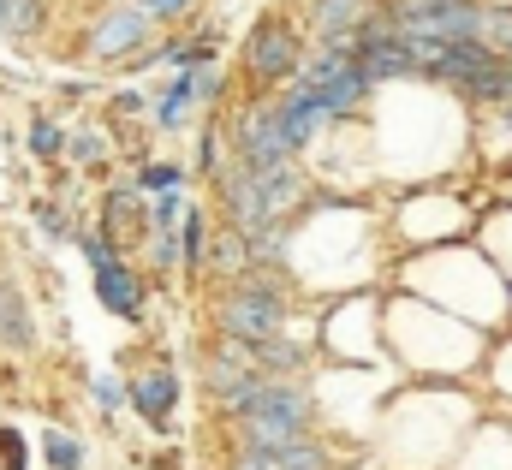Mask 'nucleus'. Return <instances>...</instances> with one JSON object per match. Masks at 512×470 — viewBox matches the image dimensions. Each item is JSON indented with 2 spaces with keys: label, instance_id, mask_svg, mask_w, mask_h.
<instances>
[{
  "label": "nucleus",
  "instance_id": "obj_18",
  "mask_svg": "<svg viewBox=\"0 0 512 470\" xmlns=\"http://www.w3.org/2000/svg\"><path fill=\"white\" fill-rule=\"evenodd\" d=\"M30 465V447H24V435L12 429V423H0V470H24Z\"/></svg>",
  "mask_w": 512,
  "mask_h": 470
},
{
  "label": "nucleus",
  "instance_id": "obj_15",
  "mask_svg": "<svg viewBox=\"0 0 512 470\" xmlns=\"http://www.w3.org/2000/svg\"><path fill=\"white\" fill-rule=\"evenodd\" d=\"M203 238H209L203 215H197V209H185V227H179V250H185V268H191V274H203Z\"/></svg>",
  "mask_w": 512,
  "mask_h": 470
},
{
  "label": "nucleus",
  "instance_id": "obj_3",
  "mask_svg": "<svg viewBox=\"0 0 512 470\" xmlns=\"http://www.w3.org/2000/svg\"><path fill=\"white\" fill-rule=\"evenodd\" d=\"M280 328H286V304L274 286H239L221 298V334L227 340L262 346V340H280Z\"/></svg>",
  "mask_w": 512,
  "mask_h": 470
},
{
  "label": "nucleus",
  "instance_id": "obj_21",
  "mask_svg": "<svg viewBox=\"0 0 512 470\" xmlns=\"http://www.w3.org/2000/svg\"><path fill=\"white\" fill-rule=\"evenodd\" d=\"M66 143H72V155H78V161H102V155H108V149H102V137H84V131H78V137H66Z\"/></svg>",
  "mask_w": 512,
  "mask_h": 470
},
{
  "label": "nucleus",
  "instance_id": "obj_17",
  "mask_svg": "<svg viewBox=\"0 0 512 470\" xmlns=\"http://www.w3.org/2000/svg\"><path fill=\"white\" fill-rule=\"evenodd\" d=\"M78 250H84V262H90L96 274L120 262V250H114V244H108V238H102V233H78Z\"/></svg>",
  "mask_w": 512,
  "mask_h": 470
},
{
  "label": "nucleus",
  "instance_id": "obj_4",
  "mask_svg": "<svg viewBox=\"0 0 512 470\" xmlns=\"http://www.w3.org/2000/svg\"><path fill=\"white\" fill-rule=\"evenodd\" d=\"M233 149L245 167H280L292 161V143H286V125H280V102H256L239 114L233 125Z\"/></svg>",
  "mask_w": 512,
  "mask_h": 470
},
{
  "label": "nucleus",
  "instance_id": "obj_23",
  "mask_svg": "<svg viewBox=\"0 0 512 470\" xmlns=\"http://www.w3.org/2000/svg\"><path fill=\"white\" fill-rule=\"evenodd\" d=\"M36 221H42V233H66V227H60V209H54V203H42V209H36Z\"/></svg>",
  "mask_w": 512,
  "mask_h": 470
},
{
  "label": "nucleus",
  "instance_id": "obj_7",
  "mask_svg": "<svg viewBox=\"0 0 512 470\" xmlns=\"http://www.w3.org/2000/svg\"><path fill=\"white\" fill-rule=\"evenodd\" d=\"M256 387H262V375H256L251 363H239L227 346L209 357V393H215V405H221V411H233V417H239V411L256 399Z\"/></svg>",
  "mask_w": 512,
  "mask_h": 470
},
{
  "label": "nucleus",
  "instance_id": "obj_11",
  "mask_svg": "<svg viewBox=\"0 0 512 470\" xmlns=\"http://www.w3.org/2000/svg\"><path fill=\"white\" fill-rule=\"evenodd\" d=\"M96 298H102L114 316L137 322V316H143V280H137V268H131V262H114V268H102V274H96Z\"/></svg>",
  "mask_w": 512,
  "mask_h": 470
},
{
  "label": "nucleus",
  "instance_id": "obj_19",
  "mask_svg": "<svg viewBox=\"0 0 512 470\" xmlns=\"http://www.w3.org/2000/svg\"><path fill=\"white\" fill-rule=\"evenodd\" d=\"M179 167H137V191H155V197H167V191H179Z\"/></svg>",
  "mask_w": 512,
  "mask_h": 470
},
{
  "label": "nucleus",
  "instance_id": "obj_8",
  "mask_svg": "<svg viewBox=\"0 0 512 470\" xmlns=\"http://www.w3.org/2000/svg\"><path fill=\"white\" fill-rule=\"evenodd\" d=\"M96 233L108 238L114 250H120V244H143V238L155 233V221H149L143 203H137V185L108 191V203H102V227H96Z\"/></svg>",
  "mask_w": 512,
  "mask_h": 470
},
{
  "label": "nucleus",
  "instance_id": "obj_10",
  "mask_svg": "<svg viewBox=\"0 0 512 470\" xmlns=\"http://www.w3.org/2000/svg\"><path fill=\"white\" fill-rule=\"evenodd\" d=\"M328 119H334V114H328V108H322V102H316L304 84H292V90L280 96V125H286V143H292V155H298V149L316 137V125H328Z\"/></svg>",
  "mask_w": 512,
  "mask_h": 470
},
{
  "label": "nucleus",
  "instance_id": "obj_14",
  "mask_svg": "<svg viewBox=\"0 0 512 470\" xmlns=\"http://www.w3.org/2000/svg\"><path fill=\"white\" fill-rule=\"evenodd\" d=\"M42 465L48 470H78L84 465V441H72L66 429H42Z\"/></svg>",
  "mask_w": 512,
  "mask_h": 470
},
{
  "label": "nucleus",
  "instance_id": "obj_6",
  "mask_svg": "<svg viewBox=\"0 0 512 470\" xmlns=\"http://www.w3.org/2000/svg\"><path fill=\"white\" fill-rule=\"evenodd\" d=\"M221 203H227L239 238H262L274 227V221H268V203H262V185H256V167H245L239 155H233V167L221 173Z\"/></svg>",
  "mask_w": 512,
  "mask_h": 470
},
{
  "label": "nucleus",
  "instance_id": "obj_9",
  "mask_svg": "<svg viewBox=\"0 0 512 470\" xmlns=\"http://www.w3.org/2000/svg\"><path fill=\"white\" fill-rule=\"evenodd\" d=\"M131 405H137V417H149L155 429H167V417L179 405V375L173 369H143L131 381Z\"/></svg>",
  "mask_w": 512,
  "mask_h": 470
},
{
  "label": "nucleus",
  "instance_id": "obj_2",
  "mask_svg": "<svg viewBox=\"0 0 512 470\" xmlns=\"http://www.w3.org/2000/svg\"><path fill=\"white\" fill-rule=\"evenodd\" d=\"M298 72H304V42H298V30H292L286 18H262L256 36L245 42V78H251L256 90H274V84H286V78H298Z\"/></svg>",
  "mask_w": 512,
  "mask_h": 470
},
{
  "label": "nucleus",
  "instance_id": "obj_16",
  "mask_svg": "<svg viewBox=\"0 0 512 470\" xmlns=\"http://www.w3.org/2000/svg\"><path fill=\"white\" fill-rule=\"evenodd\" d=\"M24 143H30V155H42V161H48V155H60V149H66V131H60V125H54V119H30V137H24Z\"/></svg>",
  "mask_w": 512,
  "mask_h": 470
},
{
  "label": "nucleus",
  "instance_id": "obj_1",
  "mask_svg": "<svg viewBox=\"0 0 512 470\" xmlns=\"http://www.w3.org/2000/svg\"><path fill=\"white\" fill-rule=\"evenodd\" d=\"M310 399L292 387V381H262L256 399L239 411V441L256 453H280V447H298L310 441Z\"/></svg>",
  "mask_w": 512,
  "mask_h": 470
},
{
  "label": "nucleus",
  "instance_id": "obj_5",
  "mask_svg": "<svg viewBox=\"0 0 512 470\" xmlns=\"http://www.w3.org/2000/svg\"><path fill=\"white\" fill-rule=\"evenodd\" d=\"M149 30H155V18L131 0V6H114V12H102L90 30H84V54L90 60H126L137 54L143 42H149Z\"/></svg>",
  "mask_w": 512,
  "mask_h": 470
},
{
  "label": "nucleus",
  "instance_id": "obj_13",
  "mask_svg": "<svg viewBox=\"0 0 512 470\" xmlns=\"http://www.w3.org/2000/svg\"><path fill=\"white\" fill-rule=\"evenodd\" d=\"M48 18V0H0V36L12 42H30Z\"/></svg>",
  "mask_w": 512,
  "mask_h": 470
},
{
  "label": "nucleus",
  "instance_id": "obj_20",
  "mask_svg": "<svg viewBox=\"0 0 512 470\" xmlns=\"http://www.w3.org/2000/svg\"><path fill=\"white\" fill-rule=\"evenodd\" d=\"M173 221H179V191H167V197L155 203V233H179Z\"/></svg>",
  "mask_w": 512,
  "mask_h": 470
},
{
  "label": "nucleus",
  "instance_id": "obj_12",
  "mask_svg": "<svg viewBox=\"0 0 512 470\" xmlns=\"http://www.w3.org/2000/svg\"><path fill=\"white\" fill-rule=\"evenodd\" d=\"M0 346H12V352L36 346V316H30V304L12 280H0Z\"/></svg>",
  "mask_w": 512,
  "mask_h": 470
},
{
  "label": "nucleus",
  "instance_id": "obj_22",
  "mask_svg": "<svg viewBox=\"0 0 512 470\" xmlns=\"http://www.w3.org/2000/svg\"><path fill=\"white\" fill-rule=\"evenodd\" d=\"M137 6H143L149 18H173V12H185L191 0H137Z\"/></svg>",
  "mask_w": 512,
  "mask_h": 470
}]
</instances>
